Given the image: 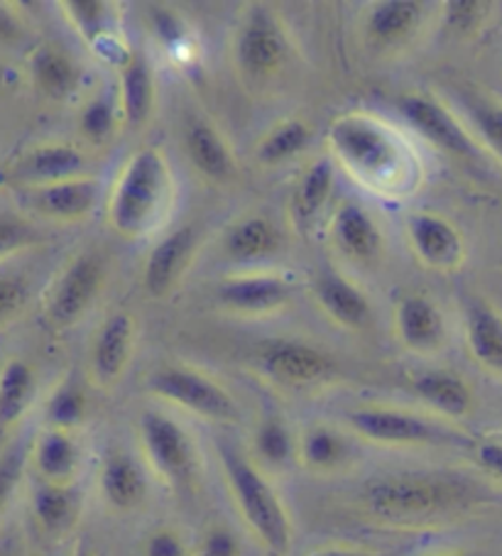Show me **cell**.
<instances>
[{"mask_svg":"<svg viewBox=\"0 0 502 556\" xmlns=\"http://www.w3.org/2000/svg\"><path fill=\"white\" fill-rule=\"evenodd\" d=\"M331 157L375 194H412L419 179V162L398 130L368 113H346L326 132Z\"/></svg>","mask_w":502,"mask_h":556,"instance_id":"obj_1","label":"cell"},{"mask_svg":"<svg viewBox=\"0 0 502 556\" xmlns=\"http://www.w3.org/2000/svg\"><path fill=\"white\" fill-rule=\"evenodd\" d=\"M486 501L480 483L451 471H410L373 478L363 485L361 505L385 525H431L456 517Z\"/></svg>","mask_w":502,"mask_h":556,"instance_id":"obj_2","label":"cell"},{"mask_svg":"<svg viewBox=\"0 0 502 556\" xmlns=\"http://www.w3.org/2000/svg\"><path fill=\"white\" fill-rule=\"evenodd\" d=\"M177 199V177L160 148H140L123 162L113 179L105 220L128 241L152 233L164 224Z\"/></svg>","mask_w":502,"mask_h":556,"instance_id":"obj_3","label":"cell"},{"mask_svg":"<svg viewBox=\"0 0 502 556\" xmlns=\"http://www.w3.org/2000/svg\"><path fill=\"white\" fill-rule=\"evenodd\" d=\"M218 462L248 530L267 552L277 556L287 554L294 532L292 517H289L275 485L267 481L263 468L228 444H218Z\"/></svg>","mask_w":502,"mask_h":556,"instance_id":"obj_4","label":"cell"},{"mask_svg":"<svg viewBox=\"0 0 502 556\" xmlns=\"http://www.w3.org/2000/svg\"><path fill=\"white\" fill-rule=\"evenodd\" d=\"M138 439L145 466L164 488L185 493L197 483L201 468L197 441L175 417L145 409L138 419Z\"/></svg>","mask_w":502,"mask_h":556,"instance_id":"obj_5","label":"cell"},{"mask_svg":"<svg viewBox=\"0 0 502 556\" xmlns=\"http://www.w3.org/2000/svg\"><path fill=\"white\" fill-rule=\"evenodd\" d=\"M292 56V42L275 11L253 5L234 35V62L248 84L263 86L283 74Z\"/></svg>","mask_w":502,"mask_h":556,"instance_id":"obj_6","label":"cell"},{"mask_svg":"<svg viewBox=\"0 0 502 556\" xmlns=\"http://www.w3.org/2000/svg\"><path fill=\"white\" fill-rule=\"evenodd\" d=\"M148 390L170 405L216 425L240 421V405L224 382L189 366H162L148 378Z\"/></svg>","mask_w":502,"mask_h":556,"instance_id":"obj_7","label":"cell"},{"mask_svg":"<svg viewBox=\"0 0 502 556\" xmlns=\"http://www.w3.org/2000/svg\"><path fill=\"white\" fill-rule=\"evenodd\" d=\"M355 437L380 446H439L453 439L437 419L400 407H361L346 415Z\"/></svg>","mask_w":502,"mask_h":556,"instance_id":"obj_8","label":"cell"},{"mask_svg":"<svg viewBox=\"0 0 502 556\" xmlns=\"http://www.w3.org/2000/svg\"><path fill=\"white\" fill-rule=\"evenodd\" d=\"M398 111L407 118L410 126L419 136L441 150L443 155L456 157L463 162H478L480 146L470 136L468 128L453 116V113L439 99L427 93H404L398 99Z\"/></svg>","mask_w":502,"mask_h":556,"instance_id":"obj_9","label":"cell"},{"mask_svg":"<svg viewBox=\"0 0 502 556\" xmlns=\"http://www.w3.org/2000/svg\"><path fill=\"white\" fill-rule=\"evenodd\" d=\"M103 285L105 267L101 257L93 253L76 255L52 285L50 300H47V319L54 329H70L81 321L99 300Z\"/></svg>","mask_w":502,"mask_h":556,"instance_id":"obj_10","label":"cell"},{"mask_svg":"<svg viewBox=\"0 0 502 556\" xmlns=\"http://www.w3.org/2000/svg\"><path fill=\"white\" fill-rule=\"evenodd\" d=\"M258 366L289 388H316L336 376V361L324 349L292 339L265 341L258 349Z\"/></svg>","mask_w":502,"mask_h":556,"instance_id":"obj_11","label":"cell"},{"mask_svg":"<svg viewBox=\"0 0 502 556\" xmlns=\"http://www.w3.org/2000/svg\"><path fill=\"white\" fill-rule=\"evenodd\" d=\"M407 241L417 261L431 273H456L466 263V241L456 224L434 211L407 216Z\"/></svg>","mask_w":502,"mask_h":556,"instance_id":"obj_12","label":"cell"},{"mask_svg":"<svg viewBox=\"0 0 502 556\" xmlns=\"http://www.w3.org/2000/svg\"><path fill=\"white\" fill-rule=\"evenodd\" d=\"M289 302H292V285L273 273L234 275L216 287V304L221 309L248 319L285 312Z\"/></svg>","mask_w":502,"mask_h":556,"instance_id":"obj_13","label":"cell"},{"mask_svg":"<svg viewBox=\"0 0 502 556\" xmlns=\"http://www.w3.org/2000/svg\"><path fill=\"white\" fill-rule=\"evenodd\" d=\"M201 236L194 226H181L154 243L142 265V287L152 300H164L177 290L197 261Z\"/></svg>","mask_w":502,"mask_h":556,"instance_id":"obj_14","label":"cell"},{"mask_svg":"<svg viewBox=\"0 0 502 556\" xmlns=\"http://www.w3.org/2000/svg\"><path fill=\"white\" fill-rule=\"evenodd\" d=\"M394 337L414 356H437L447 349L449 326L437 302L422 294H404L392 312Z\"/></svg>","mask_w":502,"mask_h":556,"instance_id":"obj_15","label":"cell"},{"mask_svg":"<svg viewBox=\"0 0 502 556\" xmlns=\"http://www.w3.org/2000/svg\"><path fill=\"white\" fill-rule=\"evenodd\" d=\"M138 351V324L128 312H115L96 331L89 356L91 380L99 388H113L123 380L125 370Z\"/></svg>","mask_w":502,"mask_h":556,"instance_id":"obj_16","label":"cell"},{"mask_svg":"<svg viewBox=\"0 0 502 556\" xmlns=\"http://www.w3.org/2000/svg\"><path fill=\"white\" fill-rule=\"evenodd\" d=\"M328 241L343 261L353 265H371L385 251V233L368 208L346 201L328 220Z\"/></svg>","mask_w":502,"mask_h":556,"instance_id":"obj_17","label":"cell"},{"mask_svg":"<svg viewBox=\"0 0 502 556\" xmlns=\"http://www.w3.org/2000/svg\"><path fill=\"white\" fill-rule=\"evenodd\" d=\"M312 294L322 314L339 329L361 331L373 319V304L368 294L341 273H318L312 285Z\"/></svg>","mask_w":502,"mask_h":556,"instance_id":"obj_18","label":"cell"},{"mask_svg":"<svg viewBox=\"0 0 502 556\" xmlns=\"http://www.w3.org/2000/svg\"><path fill=\"white\" fill-rule=\"evenodd\" d=\"M96 204H99V179L93 177L66 179L30 189V206L57 224H76V220L89 218Z\"/></svg>","mask_w":502,"mask_h":556,"instance_id":"obj_19","label":"cell"},{"mask_svg":"<svg viewBox=\"0 0 502 556\" xmlns=\"http://www.w3.org/2000/svg\"><path fill=\"white\" fill-rule=\"evenodd\" d=\"M118 113L125 128L138 130L148 126L158 103V84H154L148 56L133 50L128 60L118 66Z\"/></svg>","mask_w":502,"mask_h":556,"instance_id":"obj_20","label":"cell"},{"mask_svg":"<svg viewBox=\"0 0 502 556\" xmlns=\"http://www.w3.org/2000/svg\"><path fill=\"white\" fill-rule=\"evenodd\" d=\"M185 152L189 165L201 177L216 185H224L238 175V162L228 140L221 136V130L204 118L191 121L185 130Z\"/></svg>","mask_w":502,"mask_h":556,"instance_id":"obj_21","label":"cell"},{"mask_svg":"<svg viewBox=\"0 0 502 556\" xmlns=\"http://www.w3.org/2000/svg\"><path fill=\"white\" fill-rule=\"evenodd\" d=\"M99 488L111 510L133 513L148 501V473L133 454L111 452L101 464Z\"/></svg>","mask_w":502,"mask_h":556,"instance_id":"obj_22","label":"cell"},{"mask_svg":"<svg viewBox=\"0 0 502 556\" xmlns=\"http://www.w3.org/2000/svg\"><path fill=\"white\" fill-rule=\"evenodd\" d=\"M355 458L353 439L331 425H312L299 434L297 462L309 473L331 476L349 468Z\"/></svg>","mask_w":502,"mask_h":556,"instance_id":"obj_23","label":"cell"},{"mask_svg":"<svg viewBox=\"0 0 502 556\" xmlns=\"http://www.w3.org/2000/svg\"><path fill=\"white\" fill-rule=\"evenodd\" d=\"M30 462L45 483L74 485L81 468V446L74 431L47 429L33 441Z\"/></svg>","mask_w":502,"mask_h":556,"instance_id":"obj_24","label":"cell"},{"mask_svg":"<svg viewBox=\"0 0 502 556\" xmlns=\"http://www.w3.org/2000/svg\"><path fill=\"white\" fill-rule=\"evenodd\" d=\"M424 21V5L417 0H382L371 5L365 15V35L373 47L392 50L410 42L419 33Z\"/></svg>","mask_w":502,"mask_h":556,"instance_id":"obj_25","label":"cell"},{"mask_svg":"<svg viewBox=\"0 0 502 556\" xmlns=\"http://www.w3.org/2000/svg\"><path fill=\"white\" fill-rule=\"evenodd\" d=\"M89 160H86L84 150L76 146H66V142H50V146L35 148L30 155L23 160L17 177L27 181V187H47L57 185V181L89 177L86 175Z\"/></svg>","mask_w":502,"mask_h":556,"instance_id":"obj_26","label":"cell"},{"mask_svg":"<svg viewBox=\"0 0 502 556\" xmlns=\"http://www.w3.org/2000/svg\"><path fill=\"white\" fill-rule=\"evenodd\" d=\"M62 8L76 35L93 50L130 54V50H125L118 40V8L113 3H105V0H66Z\"/></svg>","mask_w":502,"mask_h":556,"instance_id":"obj_27","label":"cell"},{"mask_svg":"<svg viewBox=\"0 0 502 556\" xmlns=\"http://www.w3.org/2000/svg\"><path fill=\"white\" fill-rule=\"evenodd\" d=\"M412 390L443 419H466L473 409V390L451 370L419 372L412 378Z\"/></svg>","mask_w":502,"mask_h":556,"instance_id":"obj_28","label":"cell"},{"mask_svg":"<svg viewBox=\"0 0 502 556\" xmlns=\"http://www.w3.org/2000/svg\"><path fill=\"white\" fill-rule=\"evenodd\" d=\"M466 346L480 368L502 376V314L488 302H473L466 312Z\"/></svg>","mask_w":502,"mask_h":556,"instance_id":"obj_29","label":"cell"},{"mask_svg":"<svg viewBox=\"0 0 502 556\" xmlns=\"http://www.w3.org/2000/svg\"><path fill=\"white\" fill-rule=\"evenodd\" d=\"M279 251V231L265 216L236 220L224 236V253L234 263H258Z\"/></svg>","mask_w":502,"mask_h":556,"instance_id":"obj_30","label":"cell"},{"mask_svg":"<svg viewBox=\"0 0 502 556\" xmlns=\"http://www.w3.org/2000/svg\"><path fill=\"white\" fill-rule=\"evenodd\" d=\"M81 493L76 485H54L40 481L33 491V515L42 532L62 536L79 520Z\"/></svg>","mask_w":502,"mask_h":556,"instance_id":"obj_31","label":"cell"},{"mask_svg":"<svg viewBox=\"0 0 502 556\" xmlns=\"http://www.w3.org/2000/svg\"><path fill=\"white\" fill-rule=\"evenodd\" d=\"M299 437L283 417L267 415L253 431V462L267 471H285L297 462Z\"/></svg>","mask_w":502,"mask_h":556,"instance_id":"obj_32","label":"cell"},{"mask_svg":"<svg viewBox=\"0 0 502 556\" xmlns=\"http://www.w3.org/2000/svg\"><path fill=\"white\" fill-rule=\"evenodd\" d=\"M331 189H334V162L326 157L312 162V167L299 177L297 187L292 191V201H289L297 226L306 228L309 224H314L316 216L326 208L328 199H331Z\"/></svg>","mask_w":502,"mask_h":556,"instance_id":"obj_33","label":"cell"},{"mask_svg":"<svg viewBox=\"0 0 502 556\" xmlns=\"http://www.w3.org/2000/svg\"><path fill=\"white\" fill-rule=\"evenodd\" d=\"M33 76L37 89L57 101L70 99L76 86H79V66L74 64L62 47L54 45L40 47L33 54Z\"/></svg>","mask_w":502,"mask_h":556,"instance_id":"obj_34","label":"cell"},{"mask_svg":"<svg viewBox=\"0 0 502 556\" xmlns=\"http://www.w3.org/2000/svg\"><path fill=\"white\" fill-rule=\"evenodd\" d=\"M37 380L25 361H8L0 370V429L17 425L33 407Z\"/></svg>","mask_w":502,"mask_h":556,"instance_id":"obj_35","label":"cell"},{"mask_svg":"<svg viewBox=\"0 0 502 556\" xmlns=\"http://www.w3.org/2000/svg\"><path fill=\"white\" fill-rule=\"evenodd\" d=\"M312 142V128L304 121L289 118L269 128L255 146V160L263 167H279L302 155Z\"/></svg>","mask_w":502,"mask_h":556,"instance_id":"obj_36","label":"cell"},{"mask_svg":"<svg viewBox=\"0 0 502 556\" xmlns=\"http://www.w3.org/2000/svg\"><path fill=\"white\" fill-rule=\"evenodd\" d=\"M86 415H89V397H86L84 388L76 386L72 380L62 382V386L52 392V397L47 402L45 409L50 429L64 431L79 429L86 421Z\"/></svg>","mask_w":502,"mask_h":556,"instance_id":"obj_37","label":"cell"},{"mask_svg":"<svg viewBox=\"0 0 502 556\" xmlns=\"http://www.w3.org/2000/svg\"><path fill=\"white\" fill-rule=\"evenodd\" d=\"M463 105H466L473 128L486 142V148L502 160V103L486 99V96H468Z\"/></svg>","mask_w":502,"mask_h":556,"instance_id":"obj_38","label":"cell"},{"mask_svg":"<svg viewBox=\"0 0 502 556\" xmlns=\"http://www.w3.org/2000/svg\"><path fill=\"white\" fill-rule=\"evenodd\" d=\"M27 464H30V444L27 441H13L11 446L0 452V522H3L8 507L21 488Z\"/></svg>","mask_w":502,"mask_h":556,"instance_id":"obj_39","label":"cell"},{"mask_svg":"<svg viewBox=\"0 0 502 556\" xmlns=\"http://www.w3.org/2000/svg\"><path fill=\"white\" fill-rule=\"evenodd\" d=\"M118 103H113L111 99H93L81 111L79 128L91 146H109L115 136V128H118Z\"/></svg>","mask_w":502,"mask_h":556,"instance_id":"obj_40","label":"cell"},{"mask_svg":"<svg viewBox=\"0 0 502 556\" xmlns=\"http://www.w3.org/2000/svg\"><path fill=\"white\" fill-rule=\"evenodd\" d=\"M443 15H447V25L451 33L456 35H470L482 27L490 15V3L482 0H451L443 5Z\"/></svg>","mask_w":502,"mask_h":556,"instance_id":"obj_41","label":"cell"},{"mask_svg":"<svg viewBox=\"0 0 502 556\" xmlns=\"http://www.w3.org/2000/svg\"><path fill=\"white\" fill-rule=\"evenodd\" d=\"M194 556H243V542L228 525H209L191 546Z\"/></svg>","mask_w":502,"mask_h":556,"instance_id":"obj_42","label":"cell"},{"mask_svg":"<svg viewBox=\"0 0 502 556\" xmlns=\"http://www.w3.org/2000/svg\"><path fill=\"white\" fill-rule=\"evenodd\" d=\"M40 243V233L17 216H0V261Z\"/></svg>","mask_w":502,"mask_h":556,"instance_id":"obj_43","label":"cell"},{"mask_svg":"<svg viewBox=\"0 0 502 556\" xmlns=\"http://www.w3.org/2000/svg\"><path fill=\"white\" fill-rule=\"evenodd\" d=\"M30 290L15 277H0V326L13 324L27 309Z\"/></svg>","mask_w":502,"mask_h":556,"instance_id":"obj_44","label":"cell"},{"mask_svg":"<svg viewBox=\"0 0 502 556\" xmlns=\"http://www.w3.org/2000/svg\"><path fill=\"white\" fill-rule=\"evenodd\" d=\"M142 556H194L185 536L172 527H158L142 542Z\"/></svg>","mask_w":502,"mask_h":556,"instance_id":"obj_45","label":"cell"},{"mask_svg":"<svg viewBox=\"0 0 502 556\" xmlns=\"http://www.w3.org/2000/svg\"><path fill=\"white\" fill-rule=\"evenodd\" d=\"M152 27L160 40L170 47H177L185 40V25H181L179 15L172 11H154L152 13Z\"/></svg>","mask_w":502,"mask_h":556,"instance_id":"obj_46","label":"cell"},{"mask_svg":"<svg viewBox=\"0 0 502 556\" xmlns=\"http://www.w3.org/2000/svg\"><path fill=\"white\" fill-rule=\"evenodd\" d=\"M476 458L482 471L502 481V441H482L476 448Z\"/></svg>","mask_w":502,"mask_h":556,"instance_id":"obj_47","label":"cell"},{"mask_svg":"<svg viewBox=\"0 0 502 556\" xmlns=\"http://www.w3.org/2000/svg\"><path fill=\"white\" fill-rule=\"evenodd\" d=\"M21 35H23V27L17 23V17L8 11L5 5H0V45L21 40Z\"/></svg>","mask_w":502,"mask_h":556,"instance_id":"obj_48","label":"cell"},{"mask_svg":"<svg viewBox=\"0 0 502 556\" xmlns=\"http://www.w3.org/2000/svg\"><path fill=\"white\" fill-rule=\"evenodd\" d=\"M309 556H378L375 552L353 549V546H322V549L309 552Z\"/></svg>","mask_w":502,"mask_h":556,"instance_id":"obj_49","label":"cell"},{"mask_svg":"<svg viewBox=\"0 0 502 556\" xmlns=\"http://www.w3.org/2000/svg\"><path fill=\"white\" fill-rule=\"evenodd\" d=\"M0 556H25L23 540L17 532H8L0 536Z\"/></svg>","mask_w":502,"mask_h":556,"instance_id":"obj_50","label":"cell"},{"mask_svg":"<svg viewBox=\"0 0 502 556\" xmlns=\"http://www.w3.org/2000/svg\"><path fill=\"white\" fill-rule=\"evenodd\" d=\"M431 556H461L456 552H439V554H431Z\"/></svg>","mask_w":502,"mask_h":556,"instance_id":"obj_51","label":"cell"}]
</instances>
